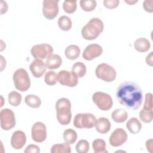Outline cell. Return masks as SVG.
<instances>
[{"label": "cell", "mask_w": 153, "mask_h": 153, "mask_svg": "<svg viewBox=\"0 0 153 153\" xmlns=\"http://www.w3.org/2000/svg\"><path fill=\"white\" fill-rule=\"evenodd\" d=\"M116 97L120 104L133 111L140 108L143 100L141 88L131 81L124 82L118 87Z\"/></svg>", "instance_id": "6da1fadb"}, {"label": "cell", "mask_w": 153, "mask_h": 153, "mask_svg": "<svg viewBox=\"0 0 153 153\" xmlns=\"http://www.w3.org/2000/svg\"><path fill=\"white\" fill-rule=\"evenodd\" d=\"M56 118L58 122L66 126L70 123L72 118L71 103L67 98H60L56 103Z\"/></svg>", "instance_id": "7a4b0ae2"}, {"label": "cell", "mask_w": 153, "mask_h": 153, "mask_svg": "<svg viewBox=\"0 0 153 153\" xmlns=\"http://www.w3.org/2000/svg\"><path fill=\"white\" fill-rule=\"evenodd\" d=\"M103 23L100 19L92 18L82 28V36L87 40L95 39L103 32Z\"/></svg>", "instance_id": "3957f363"}, {"label": "cell", "mask_w": 153, "mask_h": 153, "mask_svg": "<svg viewBox=\"0 0 153 153\" xmlns=\"http://www.w3.org/2000/svg\"><path fill=\"white\" fill-rule=\"evenodd\" d=\"M14 86L20 91H27L30 86V79L27 72L23 68L17 69L13 74Z\"/></svg>", "instance_id": "277c9868"}, {"label": "cell", "mask_w": 153, "mask_h": 153, "mask_svg": "<svg viewBox=\"0 0 153 153\" xmlns=\"http://www.w3.org/2000/svg\"><path fill=\"white\" fill-rule=\"evenodd\" d=\"M97 122L96 117L90 113H79L74 119V125L78 128H91Z\"/></svg>", "instance_id": "5b68a950"}, {"label": "cell", "mask_w": 153, "mask_h": 153, "mask_svg": "<svg viewBox=\"0 0 153 153\" xmlns=\"http://www.w3.org/2000/svg\"><path fill=\"white\" fill-rule=\"evenodd\" d=\"M96 76L106 82H112L116 78L115 69L107 63H103L97 65L95 70Z\"/></svg>", "instance_id": "8992f818"}, {"label": "cell", "mask_w": 153, "mask_h": 153, "mask_svg": "<svg viewBox=\"0 0 153 153\" xmlns=\"http://www.w3.org/2000/svg\"><path fill=\"white\" fill-rule=\"evenodd\" d=\"M94 104L102 111H108L112 107L113 100L111 96L104 92L97 91L92 96Z\"/></svg>", "instance_id": "52a82bcc"}, {"label": "cell", "mask_w": 153, "mask_h": 153, "mask_svg": "<svg viewBox=\"0 0 153 153\" xmlns=\"http://www.w3.org/2000/svg\"><path fill=\"white\" fill-rule=\"evenodd\" d=\"M139 117L141 121L145 123H149L152 121V94L151 93L145 94L144 105L139 112Z\"/></svg>", "instance_id": "ba28073f"}, {"label": "cell", "mask_w": 153, "mask_h": 153, "mask_svg": "<svg viewBox=\"0 0 153 153\" xmlns=\"http://www.w3.org/2000/svg\"><path fill=\"white\" fill-rule=\"evenodd\" d=\"M30 53L35 59H45L53 55V48L48 44H36L32 47Z\"/></svg>", "instance_id": "9c48e42d"}, {"label": "cell", "mask_w": 153, "mask_h": 153, "mask_svg": "<svg viewBox=\"0 0 153 153\" xmlns=\"http://www.w3.org/2000/svg\"><path fill=\"white\" fill-rule=\"evenodd\" d=\"M1 127L4 130H9L16 126V118L13 111L10 109H3L0 112Z\"/></svg>", "instance_id": "30bf717a"}, {"label": "cell", "mask_w": 153, "mask_h": 153, "mask_svg": "<svg viewBox=\"0 0 153 153\" xmlns=\"http://www.w3.org/2000/svg\"><path fill=\"white\" fill-rule=\"evenodd\" d=\"M57 78V82L62 85L74 87L78 84V78L72 71L62 70L58 73Z\"/></svg>", "instance_id": "8fae6325"}, {"label": "cell", "mask_w": 153, "mask_h": 153, "mask_svg": "<svg viewBox=\"0 0 153 153\" xmlns=\"http://www.w3.org/2000/svg\"><path fill=\"white\" fill-rule=\"evenodd\" d=\"M59 0H45L43 1L42 13L48 20L54 19L59 13Z\"/></svg>", "instance_id": "7c38bea8"}, {"label": "cell", "mask_w": 153, "mask_h": 153, "mask_svg": "<svg viewBox=\"0 0 153 153\" xmlns=\"http://www.w3.org/2000/svg\"><path fill=\"white\" fill-rule=\"evenodd\" d=\"M32 139L36 142L41 143L47 138V129L45 125L42 122H36L32 127Z\"/></svg>", "instance_id": "4fadbf2b"}, {"label": "cell", "mask_w": 153, "mask_h": 153, "mask_svg": "<svg viewBox=\"0 0 153 153\" xmlns=\"http://www.w3.org/2000/svg\"><path fill=\"white\" fill-rule=\"evenodd\" d=\"M127 134L122 128H116L109 137V142L110 145L114 147L122 145L127 140Z\"/></svg>", "instance_id": "5bb4252c"}, {"label": "cell", "mask_w": 153, "mask_h": 153, "mask_svg": "<svg viewBox=\"0 0 153 153\" xmlns=\"http://www.w3.org/2000/svg\"><path fill=\"white\" fill-rule=\"evenodd\" d=\"M103 53L102 47L97 44H91L88 45L83 51L82 57L86 60H92L99 56Z\"/></svg>", "instance_id": "9a60e30c"}, {"label": "cell", "mask_w": 153, "mask_h": 153, "mask_svg": "<svg viewBox=\"0 0 153 153\" xmlns=\"http://www.w3.org/2000/svg\"><path fill=\"white\" fill-rule=\"evenodd\" d=\"M26 142V136L25 133L21 130H17L14 131L11 138V146L15 149H22Z\"/></svg>", "instance_id": "2e32d148"}, {"label": "cell", "mask_w": 153, "mask_h": 153, "mask_svg": "<svg viewBox=\"0 0 153 153\" xmlns=\"http://www.w3.org/2000/svg\"><path fill=\"white\" fill-rule=\"evenodd\" d=\"M32 74L35 78H41L46 71L45 63L41 59H35L29 66Z\"/></svg>", "instance_id": "e0dca14e"}, {"label": "cell", "mask_w": 153, "mask_h": 153, "mask_svg": "<svg viewBox=\"0 0 153 153\" xmlns=\"http://www.w3.org/2000/svg\"><path fill=\"white\" fill-rule=\"evenodd\" d=\"M95 128L97 131L99 133L105 134L111 129V123L107 118H99L97 120Z\"/></svg>", "instance_id": "ac0fdd59"}, {"label": "cell", "mask_w": 153, "mask_h": 153, "mask_svg": "<svg viewBox=\"0 0 153 153\" xmlns=\"http://www.w3.org/2000/svg\"><path fill=\"white\" fill-rule=\"evenodd\" d=\"M62 63L61 57L58 54H53L47 59L45 61V66L49 69H56L59 68Z\"/></svg>", "instance_id": "d6986e66"}, {"label": "cell", "mask_w": 153, "mask_h": 153, "mask_svg": "<svg viewBox=\"0 0 153 153\" xmlns=\"http://www.w3.org/2000/svg\"><path fill=\"white\" fill-rule=\"evenodd\" d=\"M126 127L131 133L137 134L142 129V124L137 118L133 117L127 122Z\"/></svg>", "instance_id": "ffe728a7"}, {"label": "cell", "mask_w": 153, "mask_h": 153, "mask_svg": "<svg viewBox=\"0 0 153 153\" xmlns=\"http://www.w3.org/2000/svg\"><path fill=\"white\" fill-rule=\"evenodd\" d=\"M134 47L136 51L140 53H145L150 49L151 44L147 39L139 38L135 41Z\"/></svg>", "instance_id": "44dd1931"}, {"label": "cell", "mask_w": 153, "mask_h": 153, "mask_svg": "<svg viewBox=\"0 0 153 153\" xmlns=\"http://www.w3.org/2000/svg\"><path fill=\"white\" fill-rule=\"evenodd\" d=\"M111 118L115 123H122L127 120L128 118V113L123 109H116L112 112Z\"/></svg>", "instance_id": "7402d4cb"}, {"label": "cell", "mask_w": 153, "mask_h": 153, "mask_svg": "<svg viewBox=\"0 0 153 153\" xmlns=\"http://www.w3.org/2000/svg\"><path fill=\"white\" fill-rule=\"evenodd\" d=\"M65 54L68 59L72 60H75L80 54V49L78 45H70L66 48Z\"/></svg>", "instance_id": "603a6c76"}, {"label": "cell", "mask_w": 153, "mask_h": 153, "mask_svg": "<svg viewBox=\"0 0 153 153\" xmlns=\"http://www.w3.org/2000/svg\"><path fill=\"white\" fill-rule=\"evenodd\" d=\"M63 139L65 143L71 145L74 144L78 137V135L76 132L72 129V128H68L65 130L63 134Z\"/></svg>", "instance_id": "cb8c5ba5"}, {"label": "cell", "mask_w": 153, "mask_h": 153, "mask_svg": "<svg viewBox=\"0 0 153 153\" xmlns=\"http://www.w3.org/2000/svg\"><path fill=\"white\" fill-rule=\"evenodd\" d=\"M25 103L32 108H38L41 105V100L39 97L33 94L27 95L25 98Z\"/></svg>", "instance_id": "d4e9b609"}, {"label": "cell", "mask_w": 153, "mask_h": 153, "mask_svg": "<svg viewBox=\"0 0 153 153\" xmlns=\"http://www.w3.org/2000/svg\"><path fill=\"white\" fill-rule=\"evenodd\" d=\"M86 71V66L83 63L78 62L73 65L72 72H73L78 78H82L85 75Z\"/></svg>", "instance_id": "484cf974"}, {"label": "cell", "mask_w": 153, "mask_h": 153, "mask_svg": "<svg viewBox=\"0 0 153 153\" xmlns=\"http://www.w3.org/2000/svg\"><path fill=\"white\" fill-rule=\"evenodd\" d=\"M92 146L94 153L108 152V151L106 149V143L103 139H97L94 140L92 143Z\"/></svg>", "instance_id": "4316f807"}, {"label": "cell", "mask_w": 153, "mask_h": 153, "mask_svg": "<svg viewBox=\"0 0 153 153\" xmlns=\"http://www.w3.org/2000/svg\"><path fill=\"white\" fill-rule=\"evenodd\" d=\"M71 152V146L66 143L55 144L51 148V153H70Z\"/></svg>", "instance_id": "83f0119b"}, {"label": "cell", "mask_w": 153, "mask_h": 153, "mask_svg": "<svg viewBox=\"0 0 153 153\" xmlns=\"http://www.w3.org/2000/svg\"><path fill=\"white\" fill-rule=\"evenodd\" d=\"M58 25L60 29L64 31L69 30L72 26L71 19L66 16H62L58 20Z\"/></svg>", "instance_id": "f1b7e54d"}, {"label": "cell", "mask_w": 153, "mask_h": 153, "mask_svg": "<svg viewBox=\"0 0 153 153\" xmlns=\"http://www.w3.org/2000/svg\"><path fill=\"white\" fill-rule=\"evenodd\" d=\"M8 100L9 103L13 106H18L22 101V95L16 91H13L8 94Z\"/></svg>", "instance_id": "f546056e"}, {"label": "cell", "mask_w": 153, "mask_h": 153, "mask_svg": "<svg viewBox=\"0 0 153 153\" xmlns=\"http://www.w3.org/2000/svg\"><path fill=\"white\" fill-rule=\"evenodd\" d=\"M80 7L84 11H92L96 7L97 2L94 0H81L79 2Z\"/></svg>", "instance_id": "4dcf8cb0"}, {"label": "cell", "mask_w": 153, "mask_h": 153, "mask_svg": "<svg viewBox=\"0 0 153 153\" xmlns=\"http://www.w3.org/2000/svg\"><path fill=\"white\" fill-rule=\"evenodd\" d=\"M76 0H65L63 3V9L68 14L74 13L76 10Z\"/></svg>", "instance_id": "1f68e13d"}, {"label": "cell", "mask_w": 153, "mask_h": 153, "mask_svg": "<svg viewBox=\"0 0 153 153\" xmlns=\"http://www.w3.org/2000/svg\"><path fill=\"white\" fill-rule=\"evenodd\" d=\"M57 75L53 71H48L44 77L45 82L48 85H55L57 82Z\"/></svg>", "instance_id": "d6a6232c"}, {"label": "cell", "mask_w": 153, "mask_h": 153, "mask_svg": "<svg viewBox=\"0 0 153 153\" xmlns=\"http://www.w3.org/2000/svg\"><path fill=\"white\" fill-rule=\"evenodd\" d=\"M89 143L86 140H80L75 146V150L78 153H87L89 150Z\"/></svg>", "instance_id": "836d02e7"}, {"label": "cell", "mask_w": 153, "mask_h": 153, "mask_svg": "<svg viewBox=\"0 0 153 153\" xmlns=\"http://www.w3.org/2000/svg\"><path fill=\"white\" fill-rule=\"evenodd\" d=\"M120 4L118 0H104L103 5L104 6L109 9H113L117 8Z\"/></svg>", "instance_id": "e575fe53"}, {"label": "cell", "mask_w": 153, "mask_h": 153, "mask_svg": "<svg viewBox=\"0 0 153 153\" xmlns=\"http://www.w3.org/2000/svg\"><path fill=\"white\" fill-rule=\"evenodd\" d=\"M153 1L152 0H145L143 2V7L144 10L148 13L153 12Z\"/></svg>", "instance_id": "d590c367"}, {"label": "cell", "mask_w": 153, "mask_h": 153, "mask_svg": "<svg viewBox=\"0 0 153 153\" xmlns=\"http://www.w3.org/2000/svg\"><path fill=\"white\" fill-rule=\"evenodd\" d=\"M39 152H40V149H39V146H38L36 145H33V144L29 145L26 148V149L25 150V153H30V152L39 153Z\"/></svg>", "instance_id": "8d00e7d4"}, {"label": "cell", "mask_w": 153, "mask_h": 153, "mask_svg": "<svg viewBox=\"0 0 153 153\" xmlns=\"http://www.w3.org/2000/svg\"><path fill=\"white\" fill-rule=\"evenodd\" d=\"M153 52L151 51L148 55H147L146 57V63L148 65L150 66H153V56H152Z\"/></svg>", "instance_id": "74e56055"}, {"label": "cell", "mask_w": 153, "mask_h": 153, "mask_svg": "<svg viewBox=\"0 0 153 153\" xmlns=\"http://www.w3.org/2000/svg\"><path fill=\"white\" fill-rule=\"evenodd\" d=\"M8 10V5L5 1H1V14H3Z\"/></svg>", "instance_id": "f35d334b"}, {"label": "cell", "mask_w": 153, "mask_h": 153, "mask_svg": "<svg viewBox=\"0 0 153 153\" xmlns=\"http://www.w3.org/2000/svg\"><path fill=\"white\" fill-rule=\"evenodd\" d=\"M153 145V140L152 139H150L149 140H147L146 142V147L147 149V151L149 152L150 153L152 152V146Z\"/></svg>", "instance_id": "ab89813d"}, {"label": "cell", "mask_w": 153, "mask_h": 153, "mask_svg": "<svg viewBox=\"0 0 153 153\" xmlns=\"http://www.w3.org/2000/svg\"><path fill=\"white\" fill-rule=\"evenodd\" d=\"M125 2L129 5H133V4H134L135 3H136L137 2V1H125Z\"/></svg>", "instance_id": "60d3db41"}]
</instances>
